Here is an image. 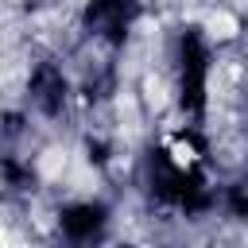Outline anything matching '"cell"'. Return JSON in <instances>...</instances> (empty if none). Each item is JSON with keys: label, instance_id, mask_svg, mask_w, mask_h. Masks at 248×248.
Wrapping results in <instances>:
<instances>
[{"label": "cell", "instance_id": "cell-1", "mask_svg": "<svg viewBox=\"0 0 248 248\" xmlns=\"http://www.w3.org/2000/svg\"><path fill=\"white\" fill-rule=\"evenodd\" d=\"M202 35H205V43L229 46V43H236V39L244 35V19H240L232 8L217 4V8H209V12H205V19H202Z\"/></svg>", "mask_w": 248, "mask_h": 248}]
</instances>
